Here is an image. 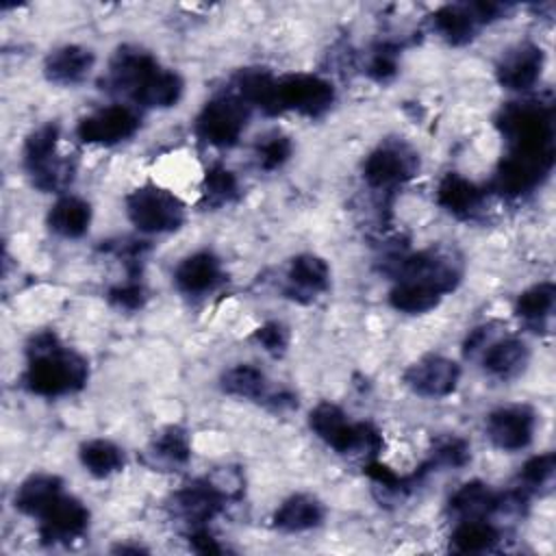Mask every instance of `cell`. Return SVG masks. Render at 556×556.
I'll list each match as a JSON object with an SVG mask.
<instances>
[{
	"label": "cell",
	"mask_w": 556,
	"mask_h": 556,
	"mask_svg": "<svg viewBox=\"0 0 556 556\" xmlns=\"http://www.w3.org/2000/svg\"><path fill=\"white\" fill-rule=\"evenodd\" d=\"M437 202L454 217H471L482 204V191L458 174H445L437 187Z\"/></svg>",
	"instance_id": "22"
},
{
	"label": "cell",
	"mask_w": 556,
	"mask_h": 556,
	"mask_svg": "<svg viewBox=\"0 0 556 556\" xmlns=\"http://www.w3.org/2000/svg\"><path fill=\"white\" fill-rule=\"evenodd\" d=\"M497 128L517 154H554L552 106L523 100L508 102L497 117Z\"/></svg>",
	"instance_id": "2"
},
{
	"label": "cell",
	"mask_w": 556,
	"mask_h": 556,
	"mask_svg": "<svg viewBox=\"0 0 556 556\" xmlns=\"http://www.w3.org/2000/svg\"><path fill=\"white\" fill-rule=\"evenodd\" d=\"M526 363H528V348L517 337H504V339L491 341L482 356L484 369L497 378L517 376L526 367Z\"/></svg>",
	"instance_id": "27"
},
{
	"label": "cell",
	"mask_w": 556,
	"mask_h": 556,
	"mask_svg": "<svg viewBox=\"0 0 556 556\" xmlns=\"http://www.w3.org/2000/svg\"><path fill=\"white\" fill-rule=\"evenodd\" d=\"M37 519L39 536L46 543H67L87 530L89 510L80 500L61 493Z\"/></svg>",
	"instance_id": "11"
},
{
	"label": "cell",
	"mask_w": 556,
	"mask_h": 556,
	"mask_svg": "<svg viewBox=\"0 0 556 556\" xmlns=\"http://www.w3.org/2000/svg\"><path fill=\"white\" fill-rule=\"evenodd\" d=\"M226 493L219 489V484L211 482V480H198L191 482L187 486H182L172 504H174V513L178 517H182L187 523L200 528L204 521L213 519L222 506H224Z\"/></svg>",
	"instance_id": "15"
},
{
	"label": "cell",
	"mask_w": 556,
	"mask_h": 556,
	"mask_svg": "<svg viewBox=\"0 0 556 556\" xmlns=\"http://www.w3.org/2000/svg\"><path fill=\"white\" fill-rule=\"evenodd\" d=\"M89 224H91V206L76 195H63L50 206L48 226L52 232L61 237L78 239L87 232Z\"/></svg>",
	"instance_id": "23"
},
{
	"label": "cell",
	"mask_w": 556,
	"mask_h": 556,
	"mask_svg": "<svg viewBox=\"0 0 556 556\" xmlns=\"http://www.w3.org/2000/svg\"><path fill=\"white\" fill-rule=\"evenodd\" d=\"M126 213L141 232H169L180 228L185 219L182 204L169 191L154 185L128 193Z\"/></svg>",
	"instance_id": "5"
},
{
	"label": "cell",
	"mask_w": 556,
	"mask_h": 556,
	"mask_svg": "<svg viewBox=\"0 0 556 556\" xmlns=\"http://www.w3.org/2000/svg\"><path fill=\"white\" fill-rule=\"evenodd\" d=\"M554 154H517L510 152L493 176V189L502 195H521L534 189L552 169Z\"/></svg>",
	"instance_id": "9"
},
{
	"label": "cell",
	"mask_w": 556,
	"mask_h": 556,
	"mask_svg": "<svg viewBox=\"0 0 556 556\" xmlns=\"http://www.w3.org/2000/svg\"><path fill=\"white\" fill-rule=\"evenodd\" d=\"M252 339L256 343H261L267 352L282 354L287 350V343H289V332H287V328L282 324L267 321V324H263L261 328L254 330Z\"/></svg>",
	"instance_id": "40"
},
{
	"label": "cell",
	"mask_w": 556,
	"mask_h": 556,
	"mask_svg": "<svg viewBox=\"0 0 556 556\" xmlns=\"http://www.w3.org/2000/svg\"><path fill=\"white\" fill-rule=\"evenodd\" d=\"M143 298H146L143 287H141L139 282H135V280H130V282H126V285H117V287H113V289L109 291V300H111L115 306L126 308V311L139 308V306L143 304Z\"/></svg>",
	"instance_id": "41"
},
{
	"label": "cell",
	"mask_w": 556,
	"mask_h": 556,
	"mask_svg": "<svg viewBox=\"0 0 556 556\" xmlns=\"http://www.w3.org/2000/svg\"><path fill=\"white\" fill-rule=\"evenodd\" d=\"M182 96V78L172 72L159 67L132 96L135 102L150 109H167L174 106Z\"/></svg>",
	"instance_id": "29"
},
{
	"label": "cell",
	"mask_w": 556,
	"mask_h": 556,
	"mask_svg": "<svg viewBox=\"0 0 556 556\" xmlns=\"http://www.w3.org/2000/svg\"><path fill=\"white\" fill-rule=\"evenodd\" d=\"M78 456L83 467L96 478H106L124 467V452L106 439L85 441L80 445Z\"/></svg>",
	"instance_id": "31"
},
{
	"label": "cell",
	"mask_w": 556,
	"mask_h": 556,
	"mask_svg": "<svg viewBox=\"0 0 556 556\" xmlns=\"http://www.w3.org/2000/svg\"><path fill=\"white\" fill-rule=\"evenodd\" d=\"M239 191L237 178L230 169L222 165H213L204 176V198L208 204H226L230 202Z\"/></svg>",
	"instance_id": "36"
},
{
	"label": "cell",
	"mask_w": 556,
	"mask_h": 556,
	"mask_svg": "<svg viewBox=\"0 0 556 556\" xmlns=\"http://www.w3.org/2000/svg\"><path fill=\"white\" fill-rule=\"evenodd\" d=\"M441 293L434 289L413 282V280H397V285L389 293V302L395 311L408 313V315H419L432 311L441 302Z\"/></svg>",
	"instance_id": "32"
},
{
	"label": "cell",
	"mask_w": 556,
	"mask_h": 556,
	"mask_svg": "<svg viewBox=\"0 0 556 556\" xmlns=\"http://www.w3.org/2000/svg\"><path fill=\"white\" fill-rule=\"evenodd\" d=\"M543 70V50L532 43H519L508 50L497 63V80L510 91H526L534 87Z\"/></svg>",
	"instance_id": "16"
},
{
	"label": "cell",
	"mask_w": 556,
	"mask_h": 556,
	"mask_svg": "<svg viewBox=\"0 0 556 556\" xmlns=\"http://www.w3.org/2000/svg\"><path fill=\"white\" fill-rule=\"evenodd\" d=\"M324 519L321 504L311 495H291L274 513V526L285 532H304L319 526Z\"/></svg>",
	"instance_id": "26"
},
{
	"label": "cell",
	"mask_w": 556,
	"mask_h": 556,
	"mask_svg": "<svg viewBox=\"0 0 556 556\" xmlns=\"http://www.w3.org/2000/svg\"><path fill=\"white\" fill-rule=\"evenodd\" d=\"M189 543H191V549L200 552V554H213V552H222V547L217 545V541L211 536L208 530L204 528H195L189 536Z\"/></svg>",
	"instance_id": "43"
},
{
	"label": "cell",
	"mask_w": 556,
	"mask_h": 556,
	"mask_svg": "<svg viewBox=\"0 0 556 556\" xmlns=\"http://www.w3.org/2000/svg\"><path fill=\"white\" fill-rule=\"evenodd\" d=\"M536 417L528 406H502L486 417V437L506 452L523 450L534 434Z\"/></svg>",
	"instance_id": "13"
},
{
	"label": "cell",
	"mask_w": 556,
	"mask_h": 556,
	"mask_svg": "<svg viewBox=\"0 0 556 556\" xmlns=\"http://www.w3.org/2000/svg\"><path fill=\"white\" fill-rule=\"evenodd\" d=\"M93 67V52L83 46H61L46 56L43 74L56 85H76Z\"/></svg>",
	"instance_id": "20"
},
{
	"label": "cell",
	"mask_w": 556,
	"mask_h": 556,
	"mask_svg": "<svg viewBox=\"0 0 556 556\" xmlns=\"http://www.w3.org/2000/svg\"><path fill=\"white\" fill-rule=\"evenodd\" d=\"M369 74L378 80H384L389 78L391 74H395V54L387 48L378 50L371 59V65H369Z\"/></svg>",
	"instance_id": "42"
},
{
	"label": "cell",
	"mask_w": 556,
	"mask_h": 556,
	"mask_svg": "<svg viewBox=\"0 0 556 556\" xmlns=\"http://www.w3.org/2000/svg\"><path fill=\"white\" fill-rule=\"evenodd\" d=\"M56 139L59 126L48 122L33 130L24 143V165L33 185L41 191H59L74 176V165L56 156Z\"/></svg>",
	"instance_id": "4"
},
{
	"label": "cell",
	"mask_w": 556,
	"mask_h": 556,
	"mask_svg": "<svg viewBox=\"0 0 556 556\" xmlns=\"http://www.w3.org/2000/svg\"><path fill=\"white\" fill-rule=\"evenodd\" d=\"M63 484L56 476L50 473H35L26 478L13 497V504L17 510L30 517H39L63 491Z\"/></svg>",
	"instance_id": "24"
},
{
	"label": "cell",
	"mask_w": 556,
	"mask_h": 556,
	"mask_svg": "<svg viewBox=\"0 0 556 556\" xmlns=\"http://www.w3.org/2000/svg\"><path fill=\"white\" fill-rule=\"evenodd\" d=\"M334 89L328 80L313 74H289L278 78L280 111L291 109L308 117H317L330 109Z\"/></svg>",
	"instance_id": "7"
},
{
	"label": "cell",
	"mask_w": 556,
	"mask_h": 556,
	"mask_svg": "<svg viewBox=\"0 0 556 556\" xmlns=\"http://www.w3.org/2000/svg\"><path fill=\"white\" fill-rule=\"evenodd\" d=\"M222 389L228 395L243 400H261L267 389V380L261 369L252 365H235L222 376Z\"/></svg>",
	"instance_id": "34"
},
{
	"label": "cell",
	"mask_w": 556,
	"mask_h": 556,
	"mask_svg": "<svg viewBox=\"0 0 556 556\" xmlns=\"http://www.w3.org/2000/svg\"><path fill=\"white\" fill-rule=\"evenodd\" d=\"M460 378V367L439 354H430L413 363L404 371V382L424 397H445L450 395Z\"/></svg>",
	"instance_id": "12"
},
{
	"label": "cell",
	"mask_w": 556,
	"mask_h": 556,
	"mask_svg": "<svg viewBox=\"0 0 556 556\" xmlns=\"http://www.w3.org/2000/svg\"><path fill=\"white\" fill-rule=\"evenodd\" d=\"M469 460V445L458 437H445L434 445L432 458L426 463L428 467H463Z\"/></svg>",
	"instance_id": "38"
},
{
	"label": "cell",
	"mask_w": 556,
	"mask_h": 556,
	"mask_svg": "<svg viewBox=\"0 0 556 556\" xmlns=\"http://www.w3.org/2000/svg\"><path fill=\"white\" fill-rule=\"evenodd\" d=\"M500 495L489 489V484L480 480L465 482L452 497H450V513L463 519H486L493 510H497Z\"/></svg>",
	"instance_id": "25"
},
{
	"label": "cell",
	"mask_w": 556,
	"mask_h": 556,
	"mask_svg": "<svg viewBox=\"0 0 556 556\" xmlns=\"http://www.w3.org/2000/svg\"><path fill=\"white\" fill-rule=\"evenodd\" d=\"M248 113V104L239 96H219L204 104L195 119V130L204 141L228 148L245 130Z\"/></svg>",
	"instance_id": "6"
},
{
	"label": "cell",
	"mask_w": 556,
	"mask_h": 556,
	"mask_svg": "<svg viewBox=\"0 0 556 556\" xmlns=\"http://www.w3.org/2000/svg\"><path fill=\"white\" fill-rule=\"evenodd\" d=\"M500 541V532L486 519H463L450 534V549L460 554L486 552Z\"/></svg>",
	"instance_id": "30"
},
{
	"label": "cell",
	"mask_w": 556,
	"mask_h": 556,
	"mask_svg": "<svg viewBox=\"0 0 556 556\" xmlns=\"http://www.w3.org/2000/svg\"><path fill=\"white\" fill-rule=\"evenodd\" d=\"M417 161L400 146H380L363 163V178L374 189H391L415 174Z\"/></svg>",
	"instance_id": "14"
},
{
	"label": "cell",
	"mask_w": 556,
	"mask_h": 556,
	"mask_svg": "<svg viewBox=\"0 0 556 556\" xmlns=\"http://www.w3.org/2000/svg\"><path fill=\"white\" fill-rule=\"evenodd\" d=\"M311 430L339 454H376L382 447V437L371 424H352L345 413L330 404H317L308 415Z\"/></svg>",
	"instance_id": "3"
},
{
	"label": "cell",
	"mask_w": 556,
	"mask_h": 556,
	"mask_svg": "<svg viewBox=\"0 0 556 556\" xmlns=\"http://www.w3.org/2000/svg\"><path fill=\"white\" fill-rule=\"evenodd\" d=\"M554 467H556L554 454H552V452H545V454L532 456V458L523 465L519 478H521V482H523L528 489H539V486H545V484L552 480Z\"/></svg>",
	"instance_id": "39"
},
{
	"label": "cell",
	"mask_w": 556,
	"mask_h": 556,
	"mask_svg": "<svg viewBox=\"0 0 556 556\" xmlns=\"http://www.w3.org/2000/svg\"><path fill=\"white\" fill-rule=\"evenodd\" d=\"M397 280H413L421 282L437 293L445 295L456 289L460 280V271L450 256L437 252V250H424L410 256L400 258L397 263Z\"/></svg>",
	"instance_id": "8"
},
{
	"label": "cell",
	"mask_w": 556,
	"mask_h": 556,
	"mask_svg": "<svg viewBox=\"0 0 556 556\" xmlns=\"http://www.w3.org/2000/svg\"><path fill=\"white\" fill-rule=\"evenodd\" d=\"M174 280L180 291L198 295L215 289V285L222 280V265L219 258L213 252H193L187 258L180 261V265L174 271Z\"/></svg>",
	"instance_id": "19"
},
{
	"label": "cell",
	"mask_w": 556,
	"mask_h": 556,
	"mask_svg": "<svg viewBox=\"0 0 556 556\" xmlns=\"http://www.w3.org/2000/svg\"><path fill=\"white\" fill-rule=\"evenodd\" d=\"M287 293L298 300H311L330 287L328 263L315 254H300L287 271Z\"/></svg>",
	"instance_id": "18"
},
{
	"label": "cell",
	"mask_w": 556,
	"mask_h": 556,
	"mask_svg": "<svg viewBox=\"0 0 556 556\" xmlns=\"http://www.w3.org/2000/svg\"><path fill=\"white\" fill-rule=\"evenodd\" d=\"M237 87H239V98L250 106H258L267 115L280 113L278 104V80L258 67H248L237 74Z\"/></svg>",
	"instance_id": "21"
},
{
	"label": "cell",
	"mask_w": 556,
	"mask_h": 556,
	"mask_svg": "<svg viewBox=\"0 0 556 556\" xmlns=\"http://www.w3.org/2000/svg\"><path fill=\"white\" fill-rule=\"evenodd\" d=\"M554 300H556L554 285L552 282H539V285L526 289L517 298L515 311H517V315L523 321H528L532 326H539V324H543L552 315Z\"/></svg>",
	"instance_id": "33"
},
{
	"label": "cell",
	"mask_w": 556,
	"mask_h": 556,
	"mask_svg": "<svg viewBox=\"0 0 556 556\" xmlns=\"http://www.w3.org/2000/svg\"><path fill=\"white\" fill-rule=\"evenodd\" d=\"M159 70V63L141 52V50H119L109 70V85L115 91H124L130 98L139 91V87Z\"/></svg>",
	"instance_id": "17"
},
{
	"label": "cell",
	"mask_w": 556,
	"mask_h": 556,
	"mask_svg": "<svg viewBox=\"0 0 556 556\" xmlns=\"http://www.w3.org/2000/svg\"><path fill=\"white\" fill-rule=\"evenodd\" d=\"M291 152H293L291 139L280 132L267 135L256 143V159L263 169H278L289 161Z\"/></svg>",
	"instance_id": "37"
},
{
	"label": "cell",
	"mask_w": 556,
	"mask_h": 556,
	"mask_svg": "<svg viewBox=\"0 0 556 556\" xmlns=\"http://www.w3.org/2000/svg\"><path fill=\"white\" fill-rule=\"evenodd\" d=\"M434 30L452 46H463L473 39L478 22L467 4H445L432 15Z\"/></svg>",
	"instance_id": "28"
},
{
	"label": "cell",
	"mask_w": 556,
	"mask_h": 556,
	"mask_svg": "<svg viewBox=\"0 0 556 556\" xmlns=\"http://www.w3.org/2000/svg\"><path fill=\"white\" fill-rule=\"evenodd\" d=\"M152 456L159 460V463H165V465H185L191 456V445H189V437L182 428L178 426H169L165 428L163 432H159V437L152 441V447H150Z\"/></svg>",
	"instance_id": "35"
},
{
	"label": "cell",
	"mask_w": 556,
	"mask_h": 556,
	"mask_svg": "<svg viewBox=\"0 0 556 556\" xmlns=\"http://www.w3.org/2000/svg\"><path fill=\"white\" fill-rule=\"evenodd\" d=\"M87 361L61 345L52 330H41L28 341V367L24 384L30 393L56 397L74 393L87 382Z\"/></svg>",
	"instance_id": "1"
},
{
	"label": "cell",
	"mask_w": 556,
	"mask_h": 556,
	"mask_svg": "<svg viewBox=\"0 0 556 556\" xmlns=\"http://www.w3.org/2000/svg\"><path fill=\"white\" fill-rule=\"evenodd\" d=\"M139 128V117L130 106L113 104L83 117L76 126V135L85 143L113 146L132 137Z\"/></svg>",
	"instance_id": "10"
}]
</instances>
